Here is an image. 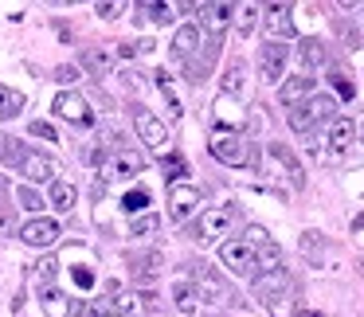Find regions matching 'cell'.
I'll return each mask as SVG.
<instances>
[{"label": "cell", "mask_w": 364, "mask_h": 317, "mask_svg": "<svg viewBox=\"0 0 364 317\" xmlns=\"http://www.w3.org/2000/svg\"><path fill=\"white\" fill-rule=\"evenodd\" d=\"M337 118V102L329 95H309L301 106H290V129L294 134H309V129L325 126Z\"/></svg>", "instance_id": "obj_1"}, {"label": "cell", "mask_w": 364, "mask_h": 317, "mask_svg": "<svg viewBox=\"0 0 364 317\" xmlns=\"http://www.w3.org/2000/svg\"><path fill=\"white\" fill-rule=\"evenodd\" d=\"M235 223H239V208L235 204L208 208V212H200L196 227H192V239H196V243H220Z\"/></svg>", "instance_id": "obj_2"}, {"label": "cell", "mask_w": 364, "mask_h": 317, "mask_svg": "<svg viewBox=\"0 0 364 317\" xmlns=\"http://www.w3.org/2000/svg\"><path fill=\"white\" fill-rule=\"evenodd\" d=\"M208 153H212L220 165L231 168H247L251 165V145H247L243 134H228V129H215L212 141H208Z\"/></svg>", "instance_id": "obj_3"}, {"label": "cell", "mask_w": 364, "mask_h": 317, "mask_svg": "<svg viewBox=\"0 0 364 317\" xmlns=\"http://www.w3.org/2000/svg\"><path fill=\"white\" fill-rule=\"evenodd\" d=\"M134 126H137V137L145 141V149H149V153H157V157H168V153H173V134H168V126L153 110H141V106H137V110H134Z\"/></svg>", "instance_id": "obj_4"}, {"label": "cell", "mask_w": 364, "mask_h": 317, "mask_svg": "<svg viewBox=\"0 0 364 317\" xmlns=\"http://www.w3.org/2000/svg\"><path fill=\"white\" fill-rule=\"evenodd\" d=\"M220 262L231 270L235 278H255V247L247 239H223L220 243Z\"/></svg>", "instance_id": "obj_5"}, {"label": "cell", "mask_w": 364, "mask_h": 317, "mask_svg": "<svg viewBox=\"0 0 364 317\" xmlns=\"http://www.w3.org/2000/svg\"><path fill=\"white\" fill-rule=\"evenodd\" d=\"M200 208V188L196 184H168V220L188 223Z\"/></svg>", "instance_id": "obj_6"}, {"label": "cell", "mask_w": 364, "mask_h": 317, "mask_svg": "<svg viewBox=\"0 0 364 317\" xmlns=\"http://www.w3.org/2000/svg\"><path fill=\"white\" fill-rule=\"evenodd\" d=\"M51 110H55L63 122H71V126H95V110H90V102L82 95H75V90H59Z\"/></svg>", "instance_id": "obj_7"}, {"label": "cell", "mask_w": 364, "mask_h": 317, "mask_svg": "<svg viewBox=\"0 0 364 317\" xmlns=\"http://www.w3.org/2000/svg\"><path fill=\"white\" fill-rule=\"evenodd\" d=\"M59 220H48V215H36V220H28L24 227H20V239H24L28 247H36V251H43V247L59 243Z\"/></svg>", "instance_id": "obj_8"}, {"label": "cell", "mask_w": 364, "mask_h": 317, "mask_svg": "<svg viewBox=\"0 0 364 317\" xmlns=\"http://www.w3.org/2000/svg\"><path fill=\"white\" fill-rule=\"evenodd\" d=\"M262 28H267L270 43H278V40H294V16H290V4H267V9H262Z\"/></svg>", "instance_id": "obj_9"}, {"label": "cell", "mask_w": 364, "mask_h": 317, "mask_svg": "<svg viewBox=\"0 0 364 317\" xmlns=\"http://www.w3.org/2000/svg\"><path fill=\"white\" fill-rule=\"evenodd\" d=\"M20 173H24V181H32V184H51L55 173H59V165L48 157V153L28 149L24 157H20Z\"/></svg>", "instance_id": "obj_10"}, {"label": "cell", "mask_w": 364, "mask_h": 317, "mask_svg": "<svg viewBox=\"0 0 364 317\" xmlns=\"http://www.w3.org/2000/svg\"><path fill=\"white\" fill-rule=\"evenodd\" d=\"M286 63H290V48H282V43H267V48L259 51V75L262 82H278L286 71Z\"/></svg>", "instance_id": "obj_11"}, {"label": "cell", "mask_w": 364, "mask_h": 317, "mask_svg": "<svg viewBox=\"0 0 364 317\" xmlns=\"http://www.w3.org/2000/svg\"><path fill=\"white\" fill-rule=\"evenodd\" d=\"M353 141H356L353 122H348V118H333L329 122V134H325V145H329V153H325V157L337 161L341 153H348V145H353Z\"/></svg>", "instance_id": "obj_12"}, {"label": "cell", "mask_w": 364, "mask_h": 317, "mask_svg": "<svg viewBox=\"0 0 364 317\" xmlns=\"http://www.w3.org/2000/svg\"><path fill=\"white\" fill-rule=\"evenodd\" d=\"M110 181H134L137 173H141V157L137 153H129V149H122V153H114L110 161H106V168H102Z\"/></svg>", "instance_id": "obj_13"}, {"label": "cell", "mask_w": 364, "mask_h": 317, "mask_svg": "<svg viewBox=\"0 0 364 317\" xmlns=\"http://www.w3.org/2000/svg\"><path fill=\"white\" fill-rule=\"evenodd\" d=\"M118 63V48L114 43H95V48L82 51V67H90L95 75H110Z\"/></svg>", "instance_id": "obj_14"}, {"label": "cell", "mask_w": 364, "mask_h": 317, "mask_svg": "<svg viewBox=\"0 0 364 317\" xmlns=\"http://www.w3.org/2000/svg\"><path fill=\"white\" fill-rule=\"evenodd\" d=\"M243 110H239L235 102H231V98H215V129H228V134H239V129H243Z\"/></svg>", "instance_id": "obj_15"}, {"label": "cell", "mask_w": 364, "mask_h": 317, "mask_svg": "<svg viewBox=\"0 0 364 317\" xmlns=\"http://www.w3.org/2000/svg\"><path fill=\"white\" fill-rule=\"evenodd\" d=\"M40 306L48 317H71V294L59 286H43L40 290Z\"/></svg>", "instance_id": "obj_16"}, {"label": "cell", "mask_w": 364, "mask_h": 317, "mask_svg": "<svg viewBox=\"0 0 364 317\" xmlns=\"http://www.w3.org/2000/svg\"><path fill=\"white\" fill-rule=\"evenodd\" d=\"M255 267H259V274H278L282 270V247L274 239H262L255 247Z\"/></svg>", "instance_id": "obj_17"}, {"label": "cell", "mask_w": 364, "mask_h": 317, "mask_svg": "<svg viewBox=\"0 0 364 317\" xmlns=\"http://www.w3.org/2000/svg\"><path fill=\"white\" fill-rule=\"evenodd\" d=\"M200 12H204V28L212 36H223V32H228V24L235 20V4H204Z\"/></svg>", "instance_id": "obj_18"}, {"label": "cell", "mask_w": 364, "mask_h": 317, "mask_svg": "<svg viewBox=\"0 0 364 317\" xmlns=\"http://www.w3.org/2000/svg\"><path fill=\"white\" fill-rule=\"evenodd\" d=\"M75 200H79V188H75L71 181H63V176H55L51 188H48V204L55 208V212H71Z\"/></svg>", "instance_id": "obj_19"}, {"label": "cell", "mask_w": 364, "mask_h": 317, "mask_svg": "<svg viewBox=\"0 0 364 317\" xmlns=\"http://www.w3.org/2000/svg\"><path fill=\"white\" fill-rule=\"evenodd\" d=\"M196 51H200V24L176 28V36H173V55H176V59H192Z\"/></svg>", "instance_id": "obj_20"}, {"label": "cell", "mask_w": 364, "mask_h": 317, "mask_svg": "<svg viewBox=\"0 0 364 317\" xmlns=\"http://www.w3.org/2000/svg\"><path fill=\"white\" fill-rule=\"evenodd\" d=\"M309 95H314V79H309V75H294V79L282 82V90H278V98H282L286 106H301Z\"/></svg>", "instance_id": "obj_21"}, {"label": "cell", "mask_w": 364, "mask_h": 317, "mask_svg": "<svg viewBox=\"0 0 364 317\" xmlns=\"http://www.w3.org/2000/svg\"><path fill=\"white\" fill-rule=\"evenodd\" d=\"M243 75H247V67L239 63V59H235V63H228V71H223V79H220V95L235 102V98L243 95V87H247V79H243Z\"/></svg>", "instance_id": "obj_22"}, {"label": "cell", "mask_w": 364, "mask_h": 317, "mask_svg": "<svg viewBox=\"0 0 364 317\" xmlns=\"http://www.w3.org/2000/svg\"><path fill=\"white\" fill-rule=\"evenodd\" d=\"M262 301H267L270 317H294V290H290V286H282V290H270Z\"/></svg>", "instance_id": "obj_23"}, {"label": "cell", "mask_w": 364, "mask_h": 317, "mask_svg": "<svg viewBox=\"0 0 364 317\" xmlns=\"http://www.w3.org/2000/svg\"><path fill=\"white\" fill-rule=\"evenodd\" d=\"M173 298H176V309H181L184 317H196L200 294H196V286H192V282H176V286H173Z\"/></svg>", "instance_id": "obj_24"}, {"label": "cell", "mask_w": 364, "mask_h": 317, "mask_svg": "<svg viewBox=\"0 0 364 317\" xmlns=\"http://www.w3.org/2000/svg\"><path fill=\"white\" fill-rule=\"evenodd\" d=\"M196 294H200L204 301H228V298H231V290L212 274V270H204V274H200V290H196Z\"/></svg>", "instance_id": "obj_25"}, {"label": "cell", "mask_w": 364, "mask_h": 317, "mask_svg": "<svg viewBox=\"0 0 364 317\" xmlns=\"http://www.w3.org/2000/svg\"><path fill=\"white\" fill-rule=\"evenodd\" d=\"M24 102H28V98L20 95V90H12V87H4V82H0V122L16 118V114L24 110Z\"/></svg>", "instance_id": "obj_26"}, {"label": "cell", "mask_w": 364, "mask_h": 317, "mask_svg": "<svg viewBox=\"0 0 364 317\" xmlns=\"http://www.w3.org/2000/svg\"><path fill=\"white\" fill-rule=\"evenodd\" d=\"M270 157H274V161H282V165H286V173H290L294 188H301V184H306V176H301V165H298V157H294V153L286 149V145H270Z\"/></svg>", "instance_id": "obj_27"}, {"label": "cell", "mask_w": 364, "mask_h": 317, "mask_svg": "<svg viewBox=\"0 0 364 317\" xmlns=\"http://www.w3.org/2000/svg\"><path fill=\"white\" fill-rule=\"evenodd\" d=\"M157 90L165 95L173 118H184V106H181V98H176V87H173V75H168V71H157Z\"/></svg>", "instance_id": "obj_28"}, {"label": "cell", "mask_w": 364, "mask_h": 317, "mask_svg": "<svg viewBox=\"0 0 364 317\" xmlns=\"http://www.w3.org/2000/svg\"><path fill=\"white\" fill-rule=\"evenodd\" d=\"M137 12H141V20H149V24H173V4H137Z\"/></svg>", "instance_id": "obj_29"}, {"label": "cell", "mask_w": 364, "mask_h": 317, "mask_svg": "<svg viewBox=\"0 0 364 317\" xmlns=\"http://www.w3.org/2000/svg\"><path fill=\"white\" fill-rule=\"evenodd\" d=\"M298 55H301V63H306V67H321L325 63V43L321 40H301Z\"/></svg>", "instance_id": "obj_30"}, {"label": "cell", "mask_w": 364, "mask_h": 317, "mask_svg": "<svg viewBox=\"0 0 364 317\" xmlns=\"http://www.w3.org/2000/svg\"><path fill=\"white\" fill-rule=\"evenodd\" d=\"M161 168H165L168 184H181V176L188 173V165H184V157H181V153H168V157H161Z\"/></svg>", "instance_id": "obj_31"}, {"label": "cell", "mask_w": 364, "mask_h": 317, "mask_svg": "<svg viewBox=\"0 0 364 317\" xmlns=\"http://www.w3.org/2000/svg\"><path fill=\"white\" fill-rule=\"evenodd\" d=\"M16 200H20V208H24V212H32V220H36V212H40V208H48L40 192L28 188V184H20V188H16Z\"/></svg>", "instance_id": "obj_32"}, {"label": "cell", "mask_w": 364, "mask_h": 317, "mask_svg": "<svg viewBox=\"0 0 364 317\" xmlns=\"http://www.w3.org/2000/svg\"><path fill=\"white\" fill-rule=\"evenodd\" d=\"M122 208H126L129 215H141L145 208H149V192H145V188H134V192H126V196H122Z\"/></svg>", "instance_id": "obj_33"}, {"label": "cell", "mask_w": 364, "mask_h": 317, "mask_svg": "<svg viewBox=\"0 0 364 317\" xmlns=\"http://www.w3.org/2000/svg\"><path fill=\"white\" fill-rule=\"evenodd\" d=\"M255 16H259V9H255V4H247V9H239V16H235V28H239V36H251V32H255Z\"/></svg>", "instance_id": "obj_34"}, {"label": "cell", "mask_w": 364, "mask_h": 317, "mask_svg": "<svg viewBox=\"0 0 364 317\" xmlns=\"http://www.w3.org/2000/svg\"><path fill=\"white\" fill-rule=\"evenodd\" d=\"M161 227V220H157V215H137V220L134 223H129V235H149V231H157Z\"/></svg>", "instance_id": "obj_35"}, {"label": "cell", "mask_w": 364, "mask_h": 317, "mask_svg": "<svg viewBox=\"0 0 364 317\" xmlns=\"http://www.w3.org/2000/svg\"><path fill=\"white\" fill-rule=\"evenodd\" d=\"M329 82H333V90H337V95H341V98H353V95H356V87H353V79H348V75H345V71H333V75H329Z\"/></svg>", "instance_id": "obj_36"}, {"label": "cell", "mask_w": 364, "mask_h": 317, "mask_svg": "<svg viewBox=\"0 0 364 317\" xmlns=\"http://www.w3.org/2000/svg\"><path fill=\"white\" fill-rule=\"evenodd\" d=\"M28 134L43 137V141H59V134H55V126H51V122H32V126H28Z\"/></svg>", "instance_id": "obj_37"}, {"label": "cell", "mask_w": 364, "mask_h": 317, "mask_svg": "<svg viewBox=\"0 0 364 317\" xmlns=\"http://www.w3.org/2000/svg\"><path fill=\"white\" fill-rule=\"evenodd\" d=\"M141 309V298L137 294H122L118 298V317H129V313H137Z\"/></svg>", "instance_id": "obj_38"}, {"label": "cell", "mask_w": 364, "mask_h": 317, "mask_svg": "<svg viewBox=\"0 0 364 317\" xmlns=\"http://www.w3.org/2000/svg\"><path fill=\"white\" fill-rule=\"evenodd\" d=\"M75 79H79V67H71V63H63V67L55 71V82H63V87H71Z\"/></svg>", "instance_id": "obj_39"}, {"label": "cell", "mask_w": 364, "mask_h": 317, "mask_svg": "<svg viewBox=\"0 0 364 317\" xmlns=\"http://www.w3.org/2000/svg\"><path fill=\"white\" fill-rule=\"evenodd\" d=\"M95 12H98L102 20H114V16L122 12V4H95Z\"/></svg>", "instance_id": "obj_40"}, {"label": "cell", "mask_w": 364, "mask_h": 317, "mask_svg": "<svg viewBox=\"0 0 364 317\" xmlns=\"http://www.w3.org/2000/svg\"><path fill=\"white\" fill-rule=\"evenodd\" d=\"M55 267H59L55 259H43V262H40V278H51V274H55Z\"/></svg>", "instance_id": "obj_41"}, {"label": "cell", "mask_w": 364, "mask_h": 317, "mask_svg": "<svg viewBox=\"0 0 364 317\" xmlns=\"http://www.w3.org/2000/svg\"><path fill=\"white\" fill-rule=\"evenodd\" d=\"M9 231H12V215L0 212V235H9Z\"/></svg>", "instance_id": "obj_42"}, {"label": "cell", "mask_w": 364, "mask_h": 317, "mask_svg": "<svg viewBox=\"0 0 364 317\" xmlns=\"http://www.w3.org/2000/svg\"><path fill=\"white\" fill-rule=\"evenodd\" d=\"M4 141H9V137H4V134H0V153H4Z\"/></svg>", "instance_id": "obj_43"}, {"label": "cell", "mask_w": 364, "mask_h": 317, "mask_svg": "<svg viewBox=\"0 0 364 317\" xmlns=\"http://www.w3.org/2000/svg\"><path fill=\"white\" fill-rule=\"evenodd\" d=\"M102 317H118V313H102Z\"/></svg>", "instance_id": "obj_44"}, {"label": "cell", "mask_w": 364, "mask_h": 317, "mask_svg": "<svg viewBox=\"0 0 364 317\" xmlns=\"http://www.w3.org/2000/svg\"><path fill=\"white\" fill-rule=\"evenodd\" d=\"M301 317H314V313H301Z\"/></svg>", "instance_id": "obj_45"}]
</instances>
